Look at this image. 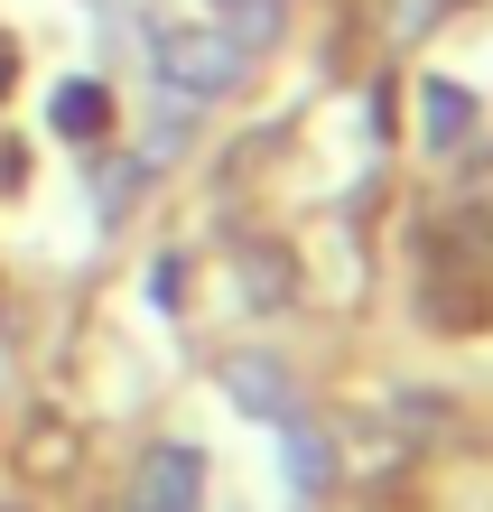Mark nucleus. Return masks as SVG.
I'll use <instances>...</instances> for the list:
<instances>
[{"mask_svg": "<svg viewBox=\"0 0 493 512\" xmlns=\"http://www.w3.org/2000/svg\"><path fill=\"white\" fill-rule=\"evenodd\" d=\"M242 66H252V56L233 47V28H168L159 38V75H168V94H187V103L233 94Z\"/></svg>", "mask_w": 493, "mask_h": 512, "instance_id": "nucleus-1", "label": "nucleus"}, {"mask_svg": "<svg viewBox=\"0 0 493 512\" xmlns=\"http://www.w3.org/2000/svg\"><path fill=\"white\" fill-rule=\"evenodd\" d=\"M131 512H205V457L196 447H149L140 485H131Z\"/></svg>", "mask_w": 493, "mask_h": 512, "instance_id": "nucleus-2", "label": "nucleus"}, {"mask_svg": "<svg viewBox=\"0 0 493 512\" xmlns=\"http://www.w3.org/2000/svg\"><path fill=\"white\" fill-rule=\"evenodd\" d=\"M224 391L252 419H298V391H289V373L270 364V354H233V364H224Z\"/></svg>", "mask_w": 493, "mask_h": 512, "instance_id": "nucleus-3", "label": "nucleus"}, {"mask_svg": "<svg viewBox=\"0 0 493 512\" xmlns=\"http://www.w3.org/2000/svg\"><path fill=\"white\" fill-rule=\"evenodd\" d=\"M419 112H428V149H466V131H475L466 84H419Z\"/></svg>", "mask_w": 493, "mask_h": 512, "instance_id": "nucleus-4", "label": "nucleus"}, {"mask_svg": "<svg viewBox=\"0 0 493 512\" xmlns=\"http://www.w3.org/2000/svg\"><path fill=\"white\" fill-rule=\"evenodd\" d=\"M47 122L66 131V140H103V122H112V94H103V84H56Z\"/></svg>", "mask_w": 493, "mask_h": 512, "instance_id": "nucleus-5", "label": "nucleus"}, {"mask_svg": "<svg viewBox=\"0 0 493 512\" xmlns=\"http://www.w3.org/2000/svg\"><path fill=\"white\" fill-rule=\"evenodd\" d=\"M289 429V485L298 494H326V475H335V457H326V438H317V419H280Z\"/></svg>", "mask_w": 493, "mask_h": 512, "instance_id": "nucleus-6", "label": "nucleus"}, {"mask_svg": "<svg viewBox=\"0 0 493 512\" xmlns=\"http://www.w3.org/2000/svg\"><path fill=\"white\" fill-rule=\"evenodd\" d=\"M140 177H149V159H112V168L94 177V205H103V224H121V215H131V196H140Z\"/></svg>", "mask_w": 493, "mask_h": 512, "instance_id": "nucleus-7", "label": "nucleus"}, {"mask_svg": "<svg viewBox=\"0 0 493 512\" xmlns=\"http://www.w3.org/2000/svg\"><path fill=\"white\" fill-rule=\"evenodd\" d=\"M177 149H187V122H177V112H159V131H149V140H140V159H149V168H159V159H177Z\"/></svg>", "mask_w": 493, "mask_h": 512, "instance_id": "nucleus-8", "label": "nucleus"}, {"mask_svg": "<svg viewBox=\"0 0 493 512\" xmlns=\"http://www.w3.org/2000/svg\"><path fill=\"white\" fill-rule=\"evenodd\" d=\"M0 84H10V47H0Z\"/></svg>", "mask_w": 493, "mask_h": 512, "instance_id": "nucleus-9", "label": "nucleus"}, {"mask_svg": "<svg viewBox=\"0 0 493 512\" xmlns=\"http://www.w3.org/2000/svg\"><path fill=\"white\" fill-rule=\"evenodd\" d=\"M224 10H233V0H224Z\"/></svg>", "mask_w": 493, "mask_h": 512, "instance_id": "nucleus-10", "label": "nucleus"}]
</instances>
